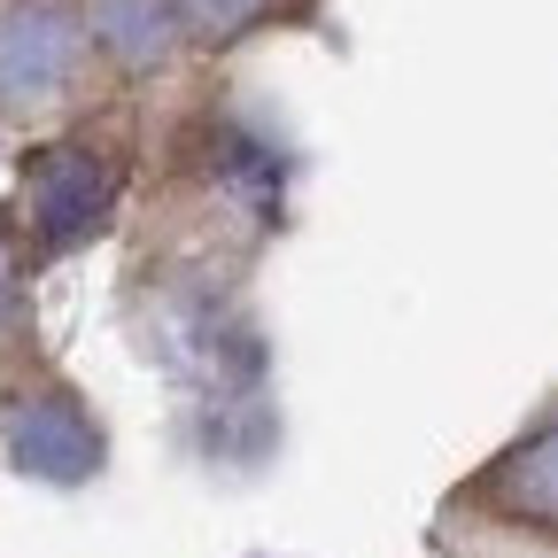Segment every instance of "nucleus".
Instances as JSON below:
<instances>
[{"label": "nucleus", "instance_id": "7", "mask_svg": "<svg viewBox=\"0 0 558 558\" xmlns=\"http://www.w3.org/2000/svg\"><path fill=\"white\" fill-rule=\"evenodd\" d=\"M39 365V341H32V271L16 264V248L0 241V380Z\"/></svg>", "mask_w": 558, "mask_h": 558}, {"label": "nucleus", "instance_id": "5", "mask_svg": "<svg viewBox=\"0 0 558 558\" xmlns=\"http://www.w3.org/2000/svg\"><path fill=\"white\" fill-rule=\"evenodd\" d=\"M86 32H94L101 70H117V78H156L186 54L171 0H86Z\"/></svg>", "mask_w": 558, "mask_h": 558}, {"label": "nucleus", "instance_id": "1", "mask_svg": "<svg viewBox=\"0 0 558 558\" xmlns=\"http://www.w3.org/2000/svg\"><path fill=\"white\" fill-rule=\"evenodd\" d=\"M117 202H124V156L94 124H62L16 163L9 202H0V241L16 248L24 271L62 264L109 233Z\"/></svg>", "mask_w": 558, "mask_h": 558}, {"label": "nucleus", "instance_id": "3", "mask_svg": "<svg viewBox=\"0 0 558 558\" xmlns=\"http://www.w3.org/2000/svg\"><path fill=\"white\" fill-rule=\"evenodd\" d=\"M450 505L481 527H505V535H527V543L558 550V403H543L505 450H488L458 481Z\"/></svg>", "mask_w": 558, "mask_h": 558}, {"label": "nucleus", "instance_id": "4", "mask_svg": "<svg viewBox=\"0 0 558 558\" xmlns=\"http://www.w3.org/2000/svg\"><path fill=\"white\" fill-rule=\"evenodd\" d=\"M0 442H9V458L39 481H86L101 465V427L78 388H62L47 365H24L0 380Z\"/></svg>", "mask_w": 558, "mask_h": 558}, {"label": "nucleus", "instance_id": "6", "mask_svg": "<svg viewBox=\"0 0 558 558\" xmlns=\"http://www.w3.org/2000/svg\"><path fill=\"white\" fill-rule=\"evenodd\" d=\"M171 16L186 32V54H241L256 39L303 32L318 0H171Z\"/></svg>", "mask_w": 558, "mask_h": 558}, {"label": "nucleus", "instance_id": "2", "mask_svg": "<svg viewBox=\"0 0 558 558\" xmlns=\"http://www.w3.org/2000/svg\"><path fill=\"white\" fill-rule=\"evenodd\" d=\"M101 70L86 0H0V124H47Z\"/></svg>", "mask_w": 558, "mask_h": 558}]
</instances>
